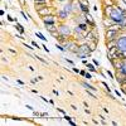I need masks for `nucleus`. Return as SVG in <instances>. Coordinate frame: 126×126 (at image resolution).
<instances>
[{"mask_svg": "<svg viewBox=\"0 0 126 126\" xmlns=\"http://www.w3.org/2000/svg\"><path fill=\"white\" fill-rule=\"evenodd\" d=\"M110 18L113 20L115 23L120 24V23L122 22V20L126 18V15L121 13V10L119 9V6H117V5H115V6L112 8V10H111V13H110Z\"/></svg>", "mask_w": 126, "mask_h": 126, "instance_id": "f257e3e1", "label": "nucleus"}, {"mask_svg": "<svg viewBox=\"0 0 126 126\" xmlns=\"http://www.w3.org/2000/svg\"><path fill=\"white\" fill-rule=\"evenodd\" d=\"M64 48L67 49V50H69V52H72V53H78V47H79V44L77 43V40H67V42H64Z\"/></svg>", "mask_w": 126, "mask_h": 126, "instance_id": "f03ea898", "label": "nucleus"}, {"mask_svg": "<svg viewBox=\"0 0 126 126\" xmlns=\"http://www.w3.org/2000/svg\"><path fill=\"white\" fill-rule=\"evenodd\" d=\"M120 35H122V32L115 30V29H107L106 30V34H105L106 40H117V38Z\"/></svg>", "mask_w": 126, "mask_h": 126, "instance_id": "7ed1b4c3", "label": "nucleus"}, {"mask_svg": "<svg viewBox=\"0 0 126 126\" xmlns=\"http://www.w3.org/2000/svg\"><path fill=\"white\" fill-rule=\"evenodd\" d=\"M116 47L121 52H126V35H120L116 40Z\"/></svg>", "mask_w": 126, "mask_h": 126, "instance_id": "20e7f679", "label": "nucleus"}, {"mask_svg": "<svg viewBox=\"0 0 126 126\" xmlns=\"http://www.w3.org/2000/svg\"><path fill=\"white\" fill-rule=\"evenodd\" d=\"M78 53H81V54H87L88 57H91L92 50H91V48H90V44H88V43H82V44H79V47H78Z\"/></svg>", "mask_w": 126, "mask_h": 126, "instance_id": "39448f33", "label": "nucleus"}, {"mask_svg": "<svg viewBox=\"0 0 126 126\" xmlns=\"http://www.w3.org/2000/svg\"><path fill=\"white\" fill-rule=\"evenodd\" d=\"M37 13H38V15H39L40 18H44V16L52 14V6H50V5H47V6H44V8L37 10Z\"/></svg>", "mask_w": 126, "mask_h": 126, "instance_id": "423d86ee", "label": "nucleus"}, {"mask_svg": "<svg viewBox=\"0 0 126 126\" xmlns=\"http://www.w3.org/2000/svg\"><path fill=\"white\" fill-rule=\"evenodd\" d=\"M58 32H59L62 35H64V37H67V38H69V35H71V33H72V30H71L66 24L58 25Z\"/></svg>", "mask_w": 126, "mask_h": 126, "instance_id": "0eeeda50", "label": "nucleus"}, {"mask_svg": "<svg viewBox=\"0 0 126 126\" xmlns=\"http://www.w3.org/2000/svg\"><path fill=\"white\" fill-rule=\"evenodd\" d=\"M42 19H43L44 25H47V24H56V16L53 14H49V15L42 18Z\"/></svg>", "mask_w": 126, "mask_h": 126, "instance_id": "6e6552de", "label": "nucleus"}, {"mask_svg": "<svg viewBox=\"0 0 126 126\" xmlns=\"http://www.w3.org/2000/svg\"><path fill=\"white\" fill-rule=\"evenodd\" d=\"M102 24H103V27L105 28H110L111 25H113V24H117V23H115L113 20L110 18V16H105L103 19H102Z\"/></svg>", "mask_w": 126, "mask_h": 126, "instance_id": "1a4fd4ad", "label": "nucleus"}, {"mask_svg": "<svg viewBox=\"0 0 126 126\" xmlns=\"http://www.w3.org/2000/svg\"><path fill=\"white\" fill-rule=\"evenodd\" d=\"M85 22H86L90 27H92V28H96V23L93 22V18H92V15H91L90 13L85 14Z\"/></svg>", "mask_w": 126, "mask_h": 126, "instance_id": "9d476101", "label": "nucleus"}, {"mask_svg": "<svg viewBox=\"0 0 126 126\" xmlns=\"http://www.w3.org/2000/svg\"><path fill=\"white\" fill-rule=\"evenodd\" d=\"M68 15H69V13H67L64 9H61L59 12H58V19H59V20H66V19H68Z\"/></svg>", "mask_w": 126, "mask_h": 126, "instance_id": "9b49d317", "label": "nucleus"}, {"mask_svg": "<svg viewBox=\"0 0 126 126\" xmlns=\"http://www.w3.org/2000/svg\"><path fill=\"white\" fill-rule=\"evenodd\" d=\"M115 79H116L120 85H124V83H126V76L125 75H122V73H117L116 75V77H115Z\"/></svg>", "mask_w": 126, "mask_h": 126, "instance_id": "f8f14e48", "label": "nucleus"}, {"mask_svg": "<svg viewBox=\"0 0 126 126\" xmlns=\"http://www.w3.org/2000/svg\"><path fill=\"white\" fill-rule=\"evenodd\" d=\"M63 9H64L67 13H69V14H75V9H73L72 1H68V4H66L64 6H63Z\"/></svg>", "mask_w": 126, "mask_h": 126, "instance_id": "ddd939ff", "label": "nucleus"}, {"mask_svg": "<svg viewBox=\"0 0 126 126\" xmlns=\"http://www.w3.org/2000/svg\"><path fill=\"white\" fill-rule=\"evenodd\" d=\"M47 5H50L49 1H43V3H34V6H35V10H39L42 8H44Z\"/></svg>", "mask_w": 126, "mask_h": 126, "instance_id": "4468645a", "label": "nucleus"}, {"mask_svg": "<svg viewBox=\"0 0 126 126\" xmlns=\"http://www.w3.org/2000/svg\"><path fill=\"white\" fill-rule=\"evenodd\" d=\"M81 85L83 86V87H85L86 90H90V91H93V92H96L98 88H96V87H93V86H91V85H88V83L87 82H82L81 83Z\"/></svg>", "mask_w": 126, "mask_h": 126, "instance_id": "2eb2a0df", "label": "nucleus"}, {"mask_svg": "<svg viewBox=\"0 0 126 126\" xmlns=\"http://www.w3.org/2000/svg\"><path fill=\"white\" fill-rule=\"evenodd\" d=\"M46 29L49 32V33H52V32L58 30V27H57L56 24H47V25H46Z\"/></svg>", "mask_w": 126, "mask_h": 126, "instance_id": "dca6fc26", "label": "nucleus"}, {"mask_svg": "<svg viewBox=\"0 0 126 126\" xmlns=\"http://www.w3.org/2000/svg\"><path fill=\"white\" fill-rule=\"evenodd\" d=\"M102 4H103V6H115L116 5L115 0H102Z\"/></svg>", "mask_w": 126, "mask_h": 126, "instance_id": "f3484780", "label": "nucleus"}, {"mask_svg": "<svg viewBox=\"0 0 126 126\" xmlns=\"http://www.w3.org/2000/svg\"><path fill=\"white\" fill-rule=\"evenodd\" d=\"M113 6H103V16H110V13Z\"/></svg>", "mask_w": 126, "mask_h": 126, "instance_id": "a211bd4d", "label": "nucleus"}, {"mask_svg": "<svg viewBox=\"0 0 126 126\" xmlns=\"http://www.w3.org/2000/svg\"><path fill=\"white\" fill-rule=\"evenodd\" d=\"M15 29L19 32L20 34H24V32H25V30H24V28H23V25H22V24H19V22H16V23H15Z\"/></svg>", "mask_w": 126, "mask_h": 126, "instance_id": "6ab92c4d", "label": "nucleus"}, {"mask_svg": "<svg viewBox=\"0 0 126 126\" xmlns=\"http://www.w3.org/2000/svg\"><path fill=\"white\" fill-rule=\"evenodd\" d=\"M97 43H98V42H96V40H93V42H88L90 48H91V50H92V52H94V50L97 49Z\"/></svg>", "mask_w": 126, "mask_h": 126, "instance_id": "aec40b11", "label": "nucleus"}, {"mask_svg": "<svg viewBox=\"0 0 126 126\" xmlns=\"http://www.w3.org/2000/svg\"><path fill=\"white\" fill-rule=\"evenodd\" d=\"M87 68H88V71L90 72H97V68H96V66L93 64V63H87Z\"/></svg>", "mask_w": 126, "mask_h": 126, "instance_id": "412c9836", "label": "nucleus"}, {"mask_svg": "<svg viewBox=\"0 0 126 126\" xmlns=\"http://www.w3.org/2000/svg\"><path fill=\"white\" fill-rule=\"evenodd\" d=\"M78 27H79V28H81V29H82L83 32H87V30H88V27H90V25H88L87 23H79V24H78Z\"/></svg>", "mask_w": 126, "mask_h": 126, "instance_id": "4be33fe9", "label": "nucleus"}, {"mask_svg": "<svg viewBox=\"0 0 126 126\" xmlns=\"http://www.w3.org/2000/svg\"><path fill=\"white\" fill-rule=\"evenodd\" d=\"M78 3H79V6H90L88 0H78Z\"/></svg>", "mask_w": 126, "mask_h": 126, "instance_id": "5701e85b", "label": "nucleus"}, {"mask_svg": "<svg viewBox=\"0 0 126 126\" xmlns=\"http://www.w3.org/2000/svg\"><path fill=\"white\" fill-rule=\"evenodd\" d=\"M35 35H37V37H38L39 39H42V40H43V42H47V38H46V37H44L43 34H42L40 32H37V33H35Z\"/></svg>", "mask_w": 126, "mask_h": 126, "instance_id": "b1692460", "label": "nucleus"}, {"mask_svg": "<svg viewBox=\"0 0 126 126\" xmlns=\"http://www.w3.org/2000/svg\"><path fill=\"white\" fill-rule=\"evenodd\" d=\"M56 48H57V49H59L61 52H66V50H67V49L64 48V46H62L61 43H57V44H56Z\"/></svg>", "mask_w": 126, "mask_h": 126, "instance_id": "393cba45", "label": "nucleus"}, {"mask_svg": "<svg viewBox=\"0 0 126 126\" xmlns=\"http://www.w3.org/2000/svg\"><path fill=\"white\" fill-rule=\"evenodd\" d=\"M101 83H102V86H103L107 90V93H110V91H111V90H110V87H109V85H107V83H106V82H101Z\"/></svg>", "mask_w": 126, "mask_h": 126, "instance_id": "a878e982", "label": "nucleus"}, {"mask_svg": "<svg viewBox=\"0 0 126 126\" xmlns=\"http://www.w3.org/2000/svg\"><path fill=\"white\" fill-rule=\"evenodd\" d=\"M119 72H120V73H122V75H125V76H126V63H125V64H124V67H122V68H121V69H120Z\"/></svg>", "mask_w": 126, "mask_h": 126, "instance_id": "bb28decb", "label": "nucleus"}, {"mask_svg": "<svg viewBox=\"0 0 126 126\" xmlns=\"http://www.w3.org/2000/svg\"><path fill=\"white\" fill-rule=\"evenodd\" d=\"M35 59H38V61H40L42 63H44V64H47V61H44L42 57H38V56H35Z\"/></svg>", "mask_w": 126, "mask_h": 126, "instance_id": "cd10ccee", "label": "nucleus"}, {"mask_svg": "<svg viewBox=\"0 0 126 126\" xmlns=\"http://www.w3.org/2000/svg\"><path fill=\"white\" fill-rule=\"evenodd\" d=\"M6 19H8V22H15V19H14L13 16H10L9 14L6 15Z\"/></svg>", "mask_w": 126, "mask_h": 126, "instance_id": "c85d7f7f", "label": "nucleus"}, {"mask_svg": "<svg viewBox=\"0 0 126 126\" xmlns=\"http://www.w3.org/2000/svg\"><path fill=\"white\" fill-rule=\"evenodd\" d=\"M106 73H107V76H109L110 78H115V75H113V73H112L111 71H107Z\"/></svg>", "mask_w": 126, "mask_h": 126, "instance_id": "c756f323", "label": "nucleus"}, {"mask_svg": "<svg viewBox=\"0 0 126 126\" xmlns=\"http://www.w3.org/2000/svg\"><path fill=\"white\" fill-rule=\"evenodd\" d=\"M85 78H87V79H92V75H91V73H88V72H86Z\"/></svg>", "mask_w": 126, "mask_h": 126, "instance_id": "7c9ffc66", "label": "nucleus"}, {"mask_svg": "<svg viewBox=\"0 0 126 126\" xmlns=\"http://www.w3.org/2000/svg\"><path fill=\"white\" fill-rule=\"evenodd\" d=\"M23 46H24L25 48H28V49H30V50H33V49H34L33 47H32V46H29L28 43H23Z\"/></svg>", "mask_w": 126, "mask_h": 126, "instance_id": "2f4dec72", "label": "nucleus"}, {"mask_svg": "<svg viewBox=\"0 0 126 126\" xmlns=\"http://www.w3.org/2000/svg\"><path fill=\"white\" fill-rule=\"evenodd\" d=\"M92 63H93V64L96 66V67H100V62H98L97 59H93V61H92Z\"/></svg>", "mask_w": 126, "mask_h": 126, "instance_id": "473e14b6", "label": "nucleus"}, {"mask_svg": "<svg viewBox=\"0 0 126 126\" xmlns=\"http://www.w3.org/2000/svg\"><path fill=\"white\" fill-rule=\"evenodd\" d=\"M32 46H33V47H35V48H38V49L40 48V47L38 46V43H37V42H32Z\"/></svg>", "mask_w": 126, "mask_h": 126, "instance_id": "72a5a7b5", "label": "nucleus"}, {"mask_svg": "<svg viewBox=\"0 0 126 126\" xmlns=\"http://www.w3.org/2000/svg\"><path fill=\"white\" fill-rule=\"evenodd\" d=\"M64 59H66V62H68V63H69V64L75 66V63H73V61H72V59H68V58H64Z\"/></svg>", "mask_w": 126, "mask_h": 126, "instance_id": "f704fd0d", "label": "nucleus"}, {"mask_svg": "<svg viewBox=\"0 0 126 126\" xmlns=\"http://www.w3.org/2000/svg\"><path fill=\"white\" fill-rule=\"evenodd\" d=\"M57 110H58V111H59V112H61V113L63 115V116H64V115H67V113H66V111L63 110V109H57Z\"/></svg>", "mask_w": 126, "mask_h": 126, "instance_id": "c9c22d12", "label": "nucleus"}, {"mask_svg": "<svg viewBox=\"0 0 126 126\" xmlns=\"http://www.w3.org/2000/svg\"><path fill=\"white\" fill-rule=\"evenodd\" d=\"M115 94H116V96H119V97H121V92H120L119 90H115Z\"/></svg>", "mask_w": 126, "mask_h": 126, "instance_id": "e433bc0d", "label": "nucleus"}, {"mask_svg": "<svg viewBox=\"0 0 126 126\" xmlns=\"http://www.w3.org/2000/svg\"><path fill=\"white\" fill-rule=\"evenodd\" d=\"M8 50L10 52V53H13V54H16V50H14V49H12V48H8Z\"/></svg>", "mask_w": 126, "mask_h": 126, "instance_id": "4c0bfd02", "label": "nucleus"}, {"mask_svg": "<svg viewBox=\"0 0 126 126\" xmlns=\"http://www.w3.org/2000/svg\"><path fill=\"white\" fill-rule=\"evenodd\" d=\"M40 116H42V117H47V116H48V113H47V112H42V113H40Z\"/></svg>", "mask_w": 126, "mask_h": 126, "instance_id": "58836bf2", "label": "nucleus"}, {"mask_svg": "<svg viewBox=\"0 0 126 126\" xmlns=\"http://www.w3.org/2000/svg\"><path fill=\"white\" fill-rule=\"evenodd\" d=\"M33 115H34V116H37V117H39V116H40V113H39V112H37V111H33Z\"/></svg>", "mask_w": 126, "mask_h": 126, "instance_id": "ea45409f", "label": "nucleus"}, {"mask_svg": "<svg viewBox=\"0 0 126 126\" xmlns=\"http://www.w3.org/2000/svg\"><path fill=\"white\" fill-rule=\"evenodd\" d=\"M43 1H49V0H34V3H43Z\"/></svg>", "mask_w": 126, "mask_h": 126, "instance_id": "a19ab883", "label": "nucleus"}, {"mask_svg": "<svg viewBox=\"0 0 126 126\" xmlns=\"http://www.w3.org/2000/svg\"><path fill=\"white\" fill-rule=\"evenodd\" d=\"M42 48H44V50L47 52V53H49V49H48V48L46 47V44H43V46H42Z\"/></svg>", "mask_w": 126, "mask_h": 126, "instance_id": "79ce46f5", "label": "nucleus"}, {"mask_svg": "<svg viewBox=\"0 0 126 126\" xmlns=\"http://www.w3.org/2000/svg\"><path fill=\"white\" fill-rule=\"evenodd\" d=\"M63 119H64V120H67V121H69V120H72L69 116H68V115H64V117H63Z\"/></svg>", "mask_w": 126, "mask_h": 126, "instance_id": "37998d69", "label": "nucleus"}, {"mask_svg": "<svg viewBox=\"0 0 126 126\" xmlns=\"http://www.w3.org/2000/svg\"><path fill=\"white\" fill-rule=\"evenodd\" d=\"M79 75L85 77V75H86V71H79Z\"/></svg>", "mask_w": 126, "mask_h": 126, "instance_id": "c03bdc74", "label": "nucleus"}, {"mask_svg": "<svg viewBox=\"0 0 126 126\" xmlns=\"http://www.w3.org/2000/svg\"><path fill=\"white\" fill-rule=\"evenodd\" d=\"M72 71H73V72H75V73H79V69H78V68H73Z\"/></svg>", "mask_w": 126, "mask_h": 126, "instance_id": "a18cd8bd", "label": "nucleus"}, {"mask_svg": "<svg viewBox=\"0 0 126 126\" xmlns=\"http://www.w3.org/2000/svg\"><path fill=\"white\" fill-rule=\"evenodd\" d=\"M68 122H69V124H71V125H72V126H76V122H73V121H72V120H69V121H68Z\"/></svg>", "mask_w": 126, "mask_h": 126, "instance_id": "49530a36", "label": "nucleus"}, {"mask_svg": "<svg viewBox=\"0 0 126 126\" xmlns=\"http://www.w3.org/2000/svg\"><path fill=\"white\" fill-rule=\"evenodd\" d=\"M16 82L19 83V85H24V82H23V81H20V79H16Z\"/></svg>", "mask_w": 126, "mask_h": 126, "instance_id": "de8ad7c7", "label": "nucleus"}, {"mask_svg": "<svg viewBox=\"0 0 126 126\" xmlns=\"http://www.w3.org/2000/svg\"><path fill=\"white\" fill-rule=\"evenodd\" d=\"M27 109H29V110H32V111H34V109L32 107V106H29V105H27Z\"/></svg>", "mask_w": 126, "mask_h": 126, "instance_id": "09e8293b", "label": "nucleus"}, {"mask_svg": "<svg viewBox=\"0 0 126 126\" xmlns=\"http://www.w3.org/2000/svg\"><path fill=\"white\" fill-rule=\"evenodd\" d=\"M82 63H83V64H85V66H86V64H87V63H88V62H87V59H83V61H82Z\"/></svg>", "mask_w": 126, "mask_h": 126, "instance_id": "8fccbe9b", "label": "nucleus"}, {"mask_svg": "<svg viewBox=\"0 0 126 126\" xmlns=\"http://www.w3.org/2000/svg\"><path fill=\"white\" fill-rule=\"evenodd\" d=\"M40 98H42V100H43L44 102H49V101H48V98H46V97H40Z\"/></svg>", "mask_w": 126, "mask_h": 126, "instance_id": "3c124183", "label": "nucleus"}, {"mask_svg": "<svg viewBox=\"0 0 126 126\" xmlns=\"http://www.w3.org/2000/svg\"><path fill=\"white\" fill-rule=\"evenodd\" d=\"M85 112H86V113H91V111H90L88 109H86V110H85Z\"/></svg>", "mask_w": 126, "mask_h": 126, "instance_id": "603ef678", "label": "nucleus"}, {"mask_svg": "<svg viewBox=\"0 0 126 126\" xmlns=\"http://www.w3.org/2000/svg\"><path fill=\"white\" fill-rule=\"evenodd\" d=\"M58 1H62L63 3V1H66V0H58Z\"/></svg>", "mask_w": 126, "mask_h": 126, "instance_id": "864d4df0", "label": "nucleus"}, {"mask_svg": "<svg viewBox=\"0 0 126 126\" xmlns=\"http://www.w3.org/2000/svg\"><path fill=\"white\" fill-rule=\"evenodd\" d=\"M124 3H125V5H126V1H125V0H124Z\"/></svg>", "mask_w": 126, "mask_h": 126, "instance_id": "5fc2aeb1", "label": "nucleus"}, {"mask_svg": "<svg viewBox=\"0 0 126 126\" xmlns=\"http://www.w3.org/2000/svg\"><path fill=\"white\" fill-rule=\"evenodd\" d=\"M69 1H73V0H69Z\"/></svg>", "mask_w": 126, "mask_h": 126, "instance_id": "6e6d98bb", "label": "nucleus"}, {"mask_svg": "<svg viewBox=\"0 0 126 126\" xmlns=\"http://www.w3.org/2000/svg\"><path fill=\"white\" fill-rule=\"evenodd\" d=\"M125 107H126V103H125Z\"/></svg>", "mask_w": 126, "mask_h": 126, "instance_id": "4d7b16f0", "label": "nucleus"}]
</instances>
